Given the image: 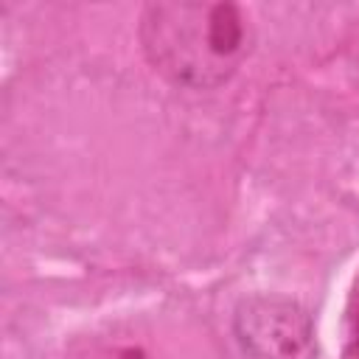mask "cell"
<instances>
[{
    "instance_id": "3",
    "label": "cell",
    "mask_w": 359,
    "mask_h": 359,
    "mask_svg": "<svg viewBox=\"0 0 359 359\" xmlns=\"http://www.w3.org/2000/svg\"><path fill=\"white\" fill-rule=\"evenodd\" d=\"M65 359H168V353L146 325L109 323L73 339Z\"/></svg>"
},
{
    "instance_id": "1",
    "label": "cell",
    "mask_w": 359,
    "mask_h": 359,
    "mask_svg": "<svg viewBox=\"0 0 359 359\" xmlns=\"http://www.w3.org/2000/svg\"><path fill=\"white\" fill-rule=\"evenodd\" d=\"M137 34L154 73L182 90H213L230 81L252 50L250 17L233 3H151L140 14Z\"/></svg>"
},
{
    "instance_id": "2",
    "label": "cell",
    "mask_w": 359,
    "mask_h": 359,
    "mask_svg": "<svg viewBox=\"0 0 359 359\" xmlns=\"http://www.w3.org/2000/svg\"><path fill=\"white\" fill-rule=\"evenodd\" d=\"M233 331L252 359H314V323L309 311L280 294H252L236 306Z\"/></svg>"
}]
</instances>
